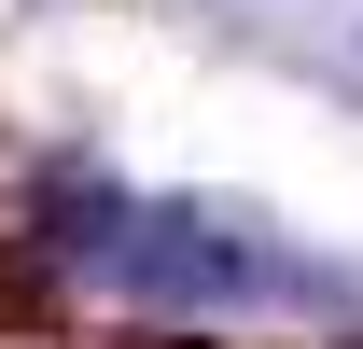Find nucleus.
I'll return each mask as SVG.
<instances>
[{
	"mask_svg": "<svg viewBox=\"0 0 363 349\" xmlns=\"http://www.w3.org/2000/svg\"><path fill=\"white\" fill-rule=\"evenodd\" d=\"M70 265H98V279H112V294H140V307H238V294H266V279H279L266 238H252V223H224V210H196V196L84 210Z\"/></svg>",
	"mask_w": 363,
	"mask_h": 349,
	"instance_id": "obj_1",
	"label": "nucleus"
}]
</instances>
